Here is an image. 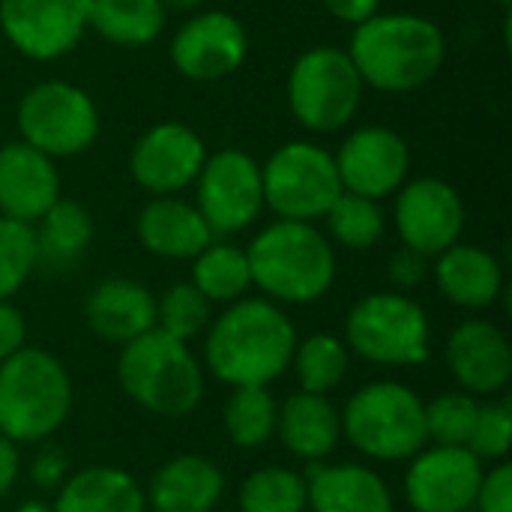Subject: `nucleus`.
<instances>
[{"mask_svg":"<svg viewBox=\"0 0 512 512\" xmlns=\"http://www.w3.org/2000/svg\"><path fill=\"white\" fill-rule=\"evenodd\" d=\"M297 330L288 315L264 297L231 303L207 330V369L231 387H267L291 369Z\"/></svg>","mask_w":512,"mask_h":512,"instance_id":"1","label":"nucleus"},{"mask_svg":"<svg viewBox=\"0 0 512 512\" xmlns=\"http://www.w3.org/2000/svg\"><path fill=\"white\" fill-rule=\"evenodd\" d=\"M348 57L363 84L384 93H408L438 75L447 57V39L423 15H372L354 27Z\"/></svg>","mask_w":512,"mask_h":512,"instance_id":"2","label":"nucleus"},{"mask_svg":"<svg viewBox=\"0 0 512 512\" xmlns=\"http://www.w3.org/2000/svg\"><path fill=\"white\" fill-rule=\"evenodd\" d=\"M252 285L279 303H315L336 279V255L312 222L279 219L246 249Z\"/></svg>","mask_w":512,"mask_h":512,"instance_id":"3","label":"nucleus"},{"mask_svg":"<svg viewBox=\"0 0 512 512\" xmlns=\"http://www.w3.org/2000/svg\"><path fill=\"white\" fill-rule=\"evenodd\" d=\"M117 381L135 405L171 420L192 414L204 396L201 363L189 345L156 327L123 345Z\"/></svg>","mask_w":512,"mask_h":512,"instance_id":"4","label":"nucleus"},{"mask_svg":"<svg viewBox=\"0 0 512 512\" xmlns=\"http://www.w3.org/2000/svg\"><path fill=\"white\" fill-rule=\"evenodd\" d=\"M72 411V381L42 348H21L0 363V435L12 444L51 438Z\"/></svg>","mask_w":512,"mask_h":512,"instance_id":"5","label":"nucleus"},{"mask_svg":"<svg viewBox=\"0 0 512 512\" xmlns=\"http://www.w3.org/2000/svg\"><path fill=\"white\" fill-rule=\"evenodd\" d=\"M342 432L369 459L408 462L429 444L426 402L396 381L366 384L348 399Z\"/></svg>","mask_w":512,"mask_h":512,"instance_id":"6","label":"nucleus"},{"mask_svg":"<svg viewBox=\"0 0 512 512\" xmlns=\"http://www.w3.org/2000/svg\"><path fill=\"white\" fill-rule=\"evenodd\" d=\"M345 339L378 366H420L432 354V327L423 306L393 291L363 297L348 312Z\"/></svg>","mask_w":512,"mask_h":512,"instance_id":"7","label":"nucleus"},{"mask_svg":"<svg viewBox=\"0 0 512 512\" xmlns=\"http://www.w3.org/2000/svg\"><path fill=\"white\" fill-rule=\"evenodd\" d=\"M363 78L348 51L333 45L309 48L288 75V102L294 117L312 132L342 129L360 108Z\"/></svg>","mask_w":512,"mask_h":512,"instance_id":"8","label":"nucleus"},{"mask_svg":"<svg viewBox=\"0 0 512 512\" xmlns=\"http://www.w3.org/2000/svg\"><path fill=\"white\" fill-rule=\"evenodd\" d=\"M264 204L291 222H315L327 216L333 201L345 192L336 159L309 141L279 147L261 168Z\"/></svg>","mask_w":512,"mask_h":512,"instance_id":"9","label":"nucleus"},{"mask_svg":"<svg viewBox=\"0 0 512 512\" xmlns=\"http://www.w3.org/2000/svg\"><path fill=\"white\" fill-rule=\"evenodd\" d=\"M21 141L54 156L84 153L99 135V114L93 99L66 81H45L24 93L18 105Z\"/></svg>","mask_w":512,"mask_h":512,"instance_id":"10","label":"nucleus"},{"mask_svg":"<svg viewBox=\"0 0 512 512\" xmlns=\"http://www.w3.org/2000/svg\"><path fill=\"white\" fill-rule=\"evenodd\" d=\"M198 213L213 234H237L264 207L261 165L243 150H222L204 159L198 174Z\"/></svg>","mask_w":512,"mask_h":512,"instance_id":"11","label":"nucleus"},{"mask_svg":"<svg viewBox=\"0 0 512 512\" xmlns=\"http://www.w3.org/2000/svg\"><path fill=\"white\" fill-rule=\"evenodd\" d=\"M396 228L408 249L435 258L459 243L465 228V204L450 183L438 177H417L399 186Z\"/></svg>","mask_w":512,"mask_h":512,"instance_id":"12","label":"nucleus"},{"mask_svg":"<svg viewBox=\"0 0 512 512\" xmlns=\"http://www.w3.org/2000/svg\"><path fill=\"white\" fill-rule=\"evenodd\" d=\"M0 30L30 60L63 57L87 30V0H0Z\"/></svg>","mask_w":512,"mask_h":512,"instance_id":"13","label":"nucleus"},{"mask_svg":"<svg viewBox=\"0 0 512 512\" xmlns=\"http://www.w3.org/2000/svg\"><path fill=\"white\" fill-rule=\"evenodd\" d=\"M483 474V462L468 447H429L411 459L405 498L417 512H468Z\"/></svg>","mask_w":512,"mask_h":512,"instance_id":"14","label":"nucleus"},{"mask_svg":"<svg viewBox=\"0 0 512 512\" xmlns=\"http://www.w3.org/2000/svg\"><path fill=\"white\" fill-rule=\"evenodd\" d=\"M333 159L342 189L372 201L396 192L405 183L411 165L405 138L387 126H366L351 132Z\"/></svg>","mask_w":512,"mask_h":512,"instance_id":"15","label":"nucleus"},{"mask_svg":"<svg viewBox=\"0 0 512 512\" xmlns=\"http://www.w3.org/2000/svg\"><path fill=\"white\" fill-rule=\"evenodd\" d=\"M207 150L204 141L183 123H159L147 129L132 147V177L156 198L174 195L198 180Z\"/></svg>","mask_w":512,"mask_h":512,"instance_id":"16","label":"nucleus"},{"mask_svg":"<svg viewBox=\"0 0 512 512\" xmlns=\"http://www.w3.org/2000/svg\"><path fill=\"white\" fill-rule=\"evenodd\" d=\"M249 39L243 24L231 12H201L189 18L174 42H171V60L180 75L192 81H216L231 75L243 57H246Z\"/></svg>","mask_w":512,"mask_h":512,"instance_id":"17","label":"nucleus"},{"mask_svg":"<svg viewBox=\"0 0 512 512\" xmlns=\"http://www.w3.org/2000/svg\"><path fill=\"white\" fill-rule=\"evenodd\" d=\"M447 366L468 396H495L512 378V348L492 321H465L447 339Z\"/></svg>","mask_w":512,"mask_h":512,"instance_id":"18","label":"nucleus"},{"mask_svg":"<svg viewBox=\"0 0 512 512\" xmlns=\"http://www.w3.org/2000/svg\"><path fill=\"white\" fill-rule=\"evenodd\" d=\"M60 198L54 162L24 141L0 147V213L15 222H36Z\"/></svg>","mask_w":512,"mask_h":512,"instance_id":"19","label":"nucleus"},{"mask_svg":"<svg viewBox=\"0 0 512 512\" xmlns=\"http://www.w3.org/2000/svg\"><path fill=\"white\" fill-rule=\"evenodd\" d=\"M84 318L99 339L114 345H129L132 339L156 327V300L138 282L108 279L90 291Z\"/></svg>","mask_w":512,"mask_h":512,"instance_id":"20","label":"nucleus"},{"mask_svg":"<svg viewBox=\"0 0 512 512\" xmlns=\"http://www.w3.org/2000/svg\"><path fill=\"white\" fill-rule=\"evenodd\" d=\"M306 501L312 512H393L387 483L363 465L312 462L306 474Z\"/></svg>","mask_w":512,"mask_h":512,"instance_id":"21","label":"nucleus"},{"mask_svg":"<svg viewBox=\"0 0 512 512\" xmlns=\"http://www.w3.org/2000/svg\"><path fill=\"white\" fill-rule=\"evenodd\" d=\"M222 492L225 477L219 465L189 453L165 462L153 474L144 498L156 512H213Z\"/></svg>","mask_w":512,"mask_h":512,"instance_id":"22","label":"nucleus"},{"mask_svg":"<svg viewBox=\"0 0 512 512\" xmlns=\"http://www.w3.org/2000/svg\"><path fill=\"white\" fill-rule=\"evenodd\" d=\"M213 237L216 234L210 231L198 207L171 195L153 198L138 216V240L147 252L159 258H195L213 243Z\"/></svg>","mask_w":512,"mask_h":512,"instance_id":"23","label":"nucleus"},{"mask_svg":"<svg viewBox=\"0 0 512 512\" xmlns=\"http://www.w3.org/2000/svg\"><path fill=\"white\" fill-rule=\"evenodd\" d=\"M276 435L288 453L321 462L330 456L342 438V414L327 396L318 393H294L276 414Z\"/></svg>","mask_w":512,"mask_h":512,"instance_id":"24","label":"nucleus"},{"mask_svg":"<svg viewBox=\"0 0 512 512\" xmlns=\"http://www.w3.org/2000/svg\"><path fill=\"white\" fill-rule=\"evenodd\" d=\"M435 279L441 294L465 309L492 306L504 291V270L498 258L480 246L456 243L438 255Z\"/></svg>","mask_w":512,"mask_h":512,"instance_id":"25","label":"nucleus"},{"mask_svg":"<svg viewBox=\"0 0 512 512\" xmlns=\"http://www.w3.org/2000/svg\"><path fill=\"white\" fill-rule=\"evenodd\" d=\"M54 512H144V489L120 468L90 465L72 474L60 492Z\"/></svg>","mask_w":512,"mask_h":512,"instance_id":"26","label":"nucleus"},{"mask_svg":"<svg viewBox=\"0 0 512 512\" xmlns=\"http://www.w3.org/2000/svg\"><path fill=\"white\" fill-rule=\"evenodd\" d=\"M36 222V264H45L51 270L75 264L93 240V219L78 201L57 198Z\"/></svg>","mask_w":512,"mask_h":512,"instance_id":"27","label":"nucleus"},{"mask_svg":"<svg viewBox=\"0 0 512 512\" xmlns=\"http://www.w3.org/2000/svg\"><path fill=\"white\" fill-rule=\"evenodd\" d=\"M87 27L114 45L141 48L162 33L165 6L162 0H87Z\"/></svg>","mask_w":512,"mask_h":512,"instance_id":"28","label":"nucleus"},{"mask_svg":"<svg viewBox=\"0 0 512 512\" xmlns=\"http://www.w3.org/2000/svg\"><path fill=\"white\" fill-rule=\"evenodd\" d=\"M192 261H195L192 264V285L210 303H237L252 288L246 249H240V246L210 243Z\"/></svg>","mask_w":512,"mask_h":512,"instance_id":"29","label":"nucleus"},{"mask_svg":"<svg viewBox=\"0 0 512 512\" xmlns=\"http://www.w3.org/2000/svg\"><path fill=\"white\" fill-rule=\"evenodd\" d=\"M279 405L267 387H234L225 405V432L237 447H264L276 432Z\"/></svg>","mask_w":512,"mask_h":512,"instance_id":"30","label":"nucleus"},{"mask_svg":"<svg viewBox=\"0 0 512 512\" xmlns=\"http://www.w3.org/2000/svg\"><path fill=\"white\" fill-rule=\"evenodd\" d=\"M291 366L297 369L303 393L327 396L342 384L348 372V345L333 333H315L294 348Z\"/></svg>","mask_w":512,"mask_h":512,"instance_id":"31","label":"nucleus"},{"mask_svg":"<svg viewBox=\"0 0 512 512\" xmlns=\"http://www.w3.org/2000/svg\"><path fill=\"white\" fill-rule=\"evenodd\" d=\"M306 477L291 468H261L240 486V512H303Z\"/></svg>","mask_w":512,"mask_h":512,"instance_id":"32","label":"nucleus"},{"mask_svg":"<svg viewBox=\"0 0 512 512\" xmlns=\"http://www.w3.org/2000/svg\"><path fill=\"white\" fill-rule=\"evenodd\" d=\"M327 228L330 234L348 246V249H369L384 237V210L378 207V201L354 195V192H342L333 207L327 210Z\"/></svg>","mask_w":512,"mask_h":512,"instance_id":"33","label":"nucleus"},{"mask_svg":"<svg viewBox=\"0 0 512 512\" xmlns=\"http://www.w3.org/2000/svg\"><path fill=\"white\" fill-rule=\"evenodd\" d=\"M210 324V300L192 285L177 282L156 300V330L189 342Z\"/></svg>","mask_w":512,"mask_h":512,"instance_id":"34","label":"nucleus"},{"mask_svg":"<svg viewBox=\"0 0 512 512\" xmlns=\"http://www.w3.org/2000/svg\"><path fill=\"white\" fill-rule=\"evenodd\" d=\"M480 402L468 393H444L426 405V438L435 447H468Z\"/></svg>","mask_w":512,"mask_h":512,"instance_id":"35","label":"nucleus"},{"mask_svg":"<svg viewBox=\"0 0 512 512\" xmlns=\"http://www.w3.org/2000/svg\"><path fill=\"white\" fill-rule=\"evenodd\" d=\"M36 267L33 228L0 216V300H9Z\"/></svg>","mask_w":512,"mask_h":512,"instance_id":"36","label":"nucleus"},{"mask_svg":"<svg viewBox=\"0 0 512 512\" xmlns=\"http://www.w3.org/2000/svg\"><path fill=\"white\" fill-rule=\"evenodd\" d=\"M512 447V408L510 402L480 405L468 450L483 459H504Z\"/></svg>","mask_w":512,"mask_h":512,"instance_id":"37","label":"nucleus"},{"mask_svg":"<svg viewBox=\"0 0 512 512\" xmlns=\"http://www.w3.org/2000/svg\"><path fill=\"white\" fill-rule=\"evenodd\" d=\"M474 507L480 512H512V468L495 465L489 474H483V483L477 489Z\"/></svg>","mask_w":512,"mask_h":512,"instance_id":"38","label":"nucleus"},{"mask_svg":"<svg viewBox=\"0 0 512 512\" xmlns=\"http://www.w3.org/2000/svg\"><path fill=\"white\" fill-rule=\"evenodd\" d=\"M387 273H390V282H393L396 288L411 291V288H417V285L426 279V273H429V258L420 255V252H414V249H408V246H402V249L390 258Z\"/></svg>","mask_w":512,"mask_h":512,"instance_id":"39","label":"nucleus"},{"mask_svg":"<svg viewBox=\"0 0 512 512\" xmlns=\"http://www.w3.org/2000/svg\"><path fill=\"white\" fill-rule=\"evenodd\" d=\"M66 456L54 447L42 450L33 465H30V480L39 486V489H60L66 483Z\"/></svg>","mask_w":512,"mask_h":512,"instance_id":"40","label":"nucleus"},{"mask_svg":"<svg viewBox=\"0 0 512 512\" xmlns=\"http://www.w3.org/2000/svg\"><path fill=\"white\" fill-rule=\"evenodd\" d=\"M24 336H27V327H24L21 312L9 300H0V363L24 348Z\"/></svg>","mask_w":512,"mask_h":512,"instance_id":"41","label":"nucleus"},{"mask_svg":"<svg viewBox=\"0 0 512 512\" xmlns=\"http://www.w3.org/2000/svg\"><path fill=\"white\" fill-rule=\"evenodd\" d=\"M378 3L381 0H324L327 12L339 21H348V24H363L369 21L372 15H378Z\"/></svg>","mask_w":512,"mask_h":512,"instance_id":"42","label":"nucleus"},{"mask_svg":"<svg viewBox=\"0 0 512 512\" xmlns=\"http://www.w3.org/2000/svg\"><path fill=\"white\" fill-rule=\"evenodd\" d=\"M18 471H21V456H18V447L0 435V498L15 486L18 480Z\"/></svg>","mask_w":512,"mask_h":512,"instance_id":"43","label":"nucleus"},{"mask_svg":"<svg viewBox=\"0 0 512 512\" xmlns=\"http://www.w3.org/2000/svg\"><path fill=\"white\" fill-rule=\"evenodd\" d=\"M15 512H54V510H51L45 501H24V504H21Z\"/></svg>","mask_w":512,"mask_h":512,"instance_id":"44","label":"nucleus"},{"mask_svg":"<svg viewBox=\"0 0 512 512\" xmlns=\"http://www.w3.org/2000/svg\"><path fill=\"white\" fill-rule=\"evenodd\" d=\"M201 0H162V6H171V9H192L198 6Z\"/></svg>","mask_w":512,"mask_h":512,"instance_id":"45","label":"nucleus"}]
</instances>
